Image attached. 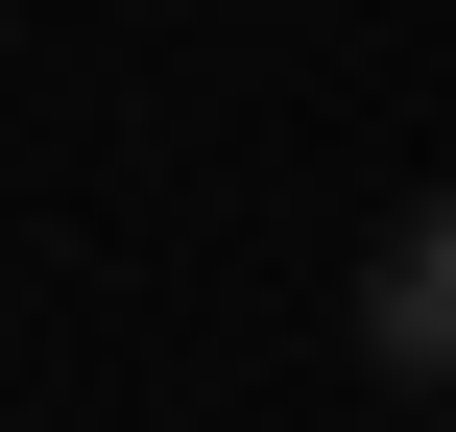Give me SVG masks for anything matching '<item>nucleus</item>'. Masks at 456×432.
<instances>
[]
</instances>
